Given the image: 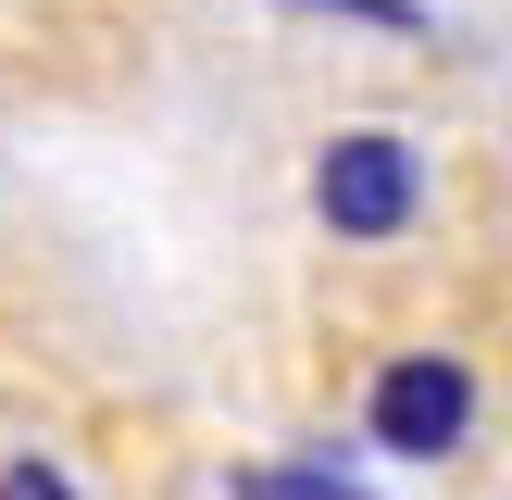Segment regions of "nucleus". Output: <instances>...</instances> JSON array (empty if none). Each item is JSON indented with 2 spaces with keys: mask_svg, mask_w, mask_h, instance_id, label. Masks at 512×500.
<instances>
[{
  "mask_svg": "<svg viewBox=\"0 0 512 500\" xmlns=\"http://www.w3.org/2000/svg\"><path fill=\"white\" fill-rule=\"evenodd\" d=\"M238 500H375V488H363V475H338L325 450H300V463H250Z\"/></svg>",
  "mask_w": 512,
  "mask_h": 500,
  "instance_id": "3",
  "label": "nucleus"
},
{
  "mask_svg": "<svg viewBox=\"0 0 512 500\" xmlns=\"http://www.w3.org/2000/svg\"><path fill=\"white\" fill-rule=\"evenodd\" d=\"M0 500H88V475L50 463V450H13V463H0Z\"/></svg>",
  "mask_w": 512,
  "mask_h": 500,
  "instance_id": "4",
  "label": "nucleus"
},
{
  "mask_svg": "<svg viewBox=\"0 0 512 500\" xmlns=\"http://www.w3.org/2000/svg\"><path fill=\"white\" fill-rule=\"evenodd\" d=\"M300 13H338V25H375V38H425V0H300Z\"/></svg>",
  "mask_w": 512,
  "mask_h": 500,
  "instance_id": "5",
  "label": "nucleus"
},
{
  "mask_svg": "<svg viewBox=\"0 0 512 500\" xmlns=\"http://www.w3.org/2000/svg\"><path fill=\"white\" fill-rule=\"evenodd\" d=\"M475 413H488V388H475L463 350H388V363L363 375V438L388 450V463H463Z\"/></svg>",
  "mask_w": 512,
  "mask_h": 500,
  "instance_id": "2",
  "label": "nucleus"
},
{
  "mask_svg": "<svg viewBox=\"0 0 512 500\" xmlns=\"http://www.w3.org/2000/svg\"><path fill=\"white\" fill-rule=\"evenodd\" d=\"M425 200H438V163H425L400 125H338V138L313 150V213H325V238H350V250H400L425 225Z\"/></svg>",
  "mask_w": 512,
  "mask_h": 500,
  "instance_id": "1",
  "label": "nucleus"
}]
</instances>
